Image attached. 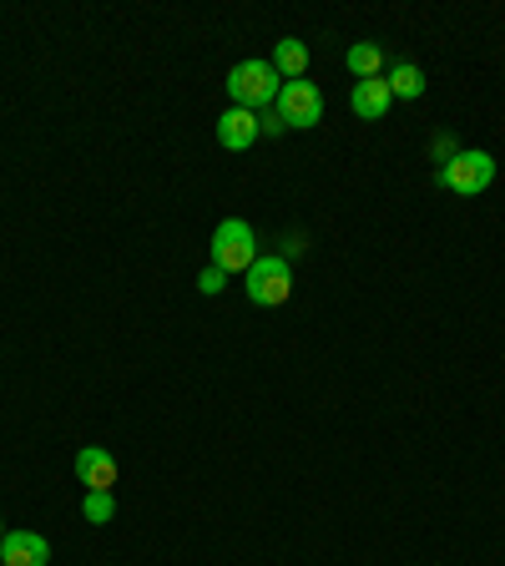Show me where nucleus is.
<instances>
[{
  "label": "nucleus",
  "mask_w": 505,
  "mask_h": 566,
  "mask_svg": "<svg viewBox=\"0 0 505 566\" xmlns=\"http://www.w3.org/2000/svg\"><path fill=\"white\" fill-rule=\"evenodd\" d=\"M278 92H283V76L273 71V61H238V66L228 71V96H233V106H243V112L273 106Z\"/></svg>",
  "instance_id": "f257e3e1"
},
{
  "label": "nucleus",
  "mask_w": 505,
  "mask_h": 566,
  "mask_svg": "<svg viewBox=\"0 0 505 566\" xmlns=\"http://www.w3.org/2000/svg\"><path fill=\"white\" fill-rule=\"evenodd\" d=\"M253 263H259V238H253V223H243V218H223L218 233H212V269L248 273Z\"/></svg>",
  "instance_id": "f03ea898"
},
{
  "label": "nucleus",
  "mask_w": 505,
  "mask_h": 566,
  "mask_svg": "<svg viewBox=\"0 0 505 566\" xmlns=\"http://www.w3.org/2000/svg\"><path fill=\"white\" fill-rule=\"evenodd\" d=\"M243 289H248V304H263V308H278L294 298V273H288V259H259L253 269L243 273Z\"/></svg>",
  "instance_id": "7ed1b4c3"
},
{
  "label": "nucleus",
  "mask_w": 505,
  "mask_h": 566,
  "mask_svg": "<svg viewBox=\"0 0 505 566\" xmlns=\"http://www.w3.org/2000/svg\"><path fill=\"white\" fill-rule=\"evenodd\" d=\"M440 182H445L450 192H460V198H475V192H485L495 182V157L491 153H455V157H445Z\"/></svg>",
  "instance_id": "20e7f679"
},
{
  "label": "nucleus",
  "mask_w": 505,
  "mask_h": 566,
  "mask_svg": "<svg viewBox=\"0 0 505 566\" xmlns=\"http://www.w3.org/2000/svg\"><path fill=\"white\" fill-rule=\"evenodd\" d=\"M278 122L283 127H298V132H308V127H318L324 122V92H318L314 82H283V92H278Z\"/></svg>",
  "instance_id": "39448f33"
},
{
  "label": "nucleus",
  "mask_w": 505,
  "mask_h": 566,
  "mask_svg": "<svg viewBox=\"0 0 505 566\" xmlns=\"http://www.w3.org/2000/svg\"><path fill=\"white\" fill-rule=\"evenodd\" d=\"M0 566H51V546L41 531H6L0 536Z\"/></svg>",
  "instance_id": "423d86ee"
},
{
  "label": "nucleus",
  "mask_w": 505,
  "mask_h": 566,
  "mask_svg": "<svg viewBox=\"0 0 505 566\" xmlns=\"http://www.w3.org/2000/svg\"><path fill=\"white\" fill-rule=\"evenodd\" d=\"M76 481L86 491H112L117 485V455L106 446H82L76 450Z\"/></svg>",
  "instance_id": "0eeeda50"
},
{
  "label": "nucleus",
  "mask_w": 505,
  "mask_h": 566,
  "mask_svg": "<svg viewBox=\"0 0 505 566\" xmlns=\"http://www.w3.org/2000/svg\"><path fill=\"white\" fill-rule=\"evenodd\" d=\"M263 137V122L259 112H243V106H228L223 117H218V142H223L228 153H243V147H253V142Z\"/></svg>",
  "instance_id": "6e6552de"
},
{
  "label": "nucleus",
  "mask_w": 505,
  "mask_h": 566,
  "mask_svg": "<svg viewBox=\"0 0 505 566\" xmlns=\"http://www.w3.org/2000/svg\"><path fill=\"white\" fill-rule=\"evenodd\" d=\"M389 82L385 76H375V82H354V92H349V106H354V117L359 122H379L389 112Z\"/></svg>",
  "instance_id": "1a4fd4ad"
},
{
  "label": "nucleus",
  "mask_w": 505,
  "mask_h": 566,
  "mask_svg": "<svg viewBox=\"0 0 505 566\" xmlns=\"http://www.w3.org/2000/svg\"><path fill=\"white\" fill-rule=\"evenodd\" d=\"M273 71H278L283 82H304V71H308V46L304 41L283 35L278 46H273Z\"/></svg>",
  "instance_id": "9d476101"
},
{
  "label": "nucleus",
  "mask_w": 505,
  "mask_h": 566,
  "mask_svg": "<svg viewBox=\"0 0 505 566\" xmlns=\"http://www.w3.org/2000/svg\"><path fill=\"white\" fill-rule=\"evenodd\" d=\"M349 71L359 76V82H375V76H385V46H375V41H359V46H349Z\"/></svg>",
  "instance_id": "9b49d317"
},
{
  "label": "nucleus",
  "mask_w": 505,
  "mask_h": 566,
  "mask_svg": "<svg viewBox=\"0 0 505 566\" xmlns=\"http://www.w3.org/2000/svg\"><path fill=\"white\" fill-rule=\"evenodd\" d=\"M385 82H389V96H410V102H414V96H424V71L410 66V61L389 71Z\"/></svg>",
  "instance_id": "f8f14e48"
},
{
  "label": "nucleus",
  "mask_w": 505,
  "mask_h": 566,
  "mask_svg": "<svg viewBox=\"0 0 505 566\" xmlns=\"http://www.w3.org/2000/svg\"><path fill=\"white\" fill-rule=\"evenodd\" d=\"M82 516L92 521V526H106V521L117 516V501H112V491H86L82 495Z\"/></svg>",
  "instance_id": "ddd939ff"
},
{
  "label": "nucleus",
  "mask_w": 505,
  "mask_h": 566,
  "mask_svg": "<svg viewBox=\"0 0 505 566\" xmlns=\"http://www.w3.org/2000/svg\"><path fill=\"white\" fill-rule=\"evenodd\" d=\"M223 283H228V273H223V269H212V263L198 273V289H202V294H223Z\"/></svg>",
  "instance_id": "4468645a"
},
{
  "label": "nucleus",
  "mask_w": 505,
  "mask_h": 566,
  "mask_svg": "<svg viewBox=\"0 0 505 566\" xmlns=\"http://www.w3.org/2000/svg\"><path fill=\"white\" fill-rule=\"evenodd\" d=\"M0 536H6V531H0Z\"/></svg>",
  "instance_id": "2eb2a0df"
}]
</instances>
